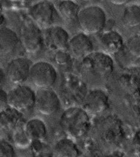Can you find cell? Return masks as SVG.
<instances>
[{
  "label": "cell",
  "mask_w": 140,
  "mask_h": 157,
  "mask_svg": "<svg viewBox=\"0 0 140 157\" xmlns=\"http://www.w3.org/2000/svg\"><path fill=\"white\" fill-rule=\"evenodd\" d=\"M59 123L62 130L72 139L83 137L91 128L88 113L82 107L77 106L66 109L60 117Z\"/></svg>",
  "instance_id": "cell-1"
},
{
  "label": "cell",
  "mask_w": 140,
  "mask_h": 157,
  "mask_svg": "<svg viewBox=\"0 0 140 157\" xmlns=\"http://www.w3.org/2000/svg\"><path fill=\"white\" fill-rule=\"evenodd\" d=\"M77 20L85 33L96 34L103 30L106 15L100 6L92 5L80 9Z\"/></svg>",
  "instance_id": "cell-2"
},
{
  "label": "cell",
  "mask_w": 140,
  "mask_h": 157,
  "mask_svg": "<svg viewBox=\"0 0 140 157\" xmlns=\"http://www.w3.org/2000/svg\"><path fill=\"white\" fill-rule=\"evenodd\" d=\"M8 105L23 113L35 107L36 93L30 86L19 85L7 93Z\"/></svg>",
  "instance_id": "cell-3"
},
{
  "label": "cell",
  "mask_w": 140,
  "mask_h": 157,
  "mask_svg": "<svg viewBox=\"0 0 140 157\" xmlns=\"http://www.w3.org/2000/svg\"><path fill=\"white\" fill-rule=\"evenodd\" d=\"M57 78V71L51 63L46 61H39L32 64L29 78L38 89L51 88Z\"/></svg>",
  "instance_id": "cell-4"
},
{
  "label": "cell",
  "mask_w": 140,
  "mask_h": 157,
  "mask_svg": "<svg viewBox=\"0 0 140 157\" xmlns=\"http://www.w3.org/2000/svg\"><path fill=\"white\" fill-rule=\"evenodd\" d=\"M58 13L53 3L42 1L33 5L29 10V15L40 28L47 29L53 25Z\"/></svg>",
  "instance_id": "cell-5"
},
{
  "label": "cell",
  "mask_w": 140,
  "mask_h": 157,
  "mask_svg": "<svg viewBox=\"0 0 140 157\" xmlns=\"http://www.w3.org/2000/svg\"><path fill=\"white\" fill-rule=\"evenodd\" d=\"M35 107L44 116H51L58 113L61 107V100L51 88H40L36 92Z\"/></svg>",
  "instance_id": "cell-6"
},
{
  "label": "cell",
  "mask_w": 140,
  "mask_h": 157,
  "mask_svg": "<svg viewBox=\"0 0 140 157\" xmlns=\"http://www.w3.org/2000/svg\"><path fill=\"white\" fill-rule=\"evenodd\" d=\"M84 65L93 73L106 78L114 69L113 60L109 55L103 52H93L83 58Z\"/></svg>",
  "instance_id": "cell-7"
},
{
  "label": "cell",
  "mask_w": 140,
  "mask_h": 157,
  "mask_svg": "<svg viewBox=\"0 0 140 157\" xmlns=\"http://www.w3.org/2000/svg\"><path fill=\"white\" fill-rule=\"evenodd\" d=\"M32 64L29 59L18 58L11 60L6 69V77L12 83L22 85L29 78Z\"/></svg>",
  "instance_id": "cell-8"
},
{
  "label": "cell",
  "mask_w": 140,
  "mask_h": 157,
  "mask_svg": "<svg viewBox=\"0 0 140 157\" xmlns=\"http://www.w3.org/2000/svg\"><path fill=\"white\" fill-rule=\"evenodd\" d=\"M44 38V44L52 50L65 51L68 48L69 34L60 26L53 25L45 29Z\"/></svg>",
  "instance_id": "cell-9"
},
{
  "label": "cell",
  "mask_w": 140,
  "mask_h": 157,
  "mask_svg": "<svg viewBox=\"0 0 140 157\" xmlns=\"http://www.w3.org/2000/svg\"><path fill=\"white\" fill-rule=\"evenodd\" d=\"M22 43L27 52L35 53L44 44V35L40 28L34 24H28L23 29Z\"/></svg>",
  "instance_id": "cell-10"
},
{
  "label": "cell",
  "mask_w": 140,
  "mask_h": 157,
  "mask_svg": "<svg viewBox=\"0 0 140 157\" xmlns=\"http://www.w3.org/2000/svg\"><path fill=\"white\" fill-rule=\"evenodd\" d=\"M109 98L106 94L100 90H94L87 94L82 102V108L88 113L97 114L108 109Z\"/></svg>",
  "instance_id": "cell-11"
},
{
  "label": "cell",
  "mask_w": 140,
  "mask_h": 157,
  "mask_svg": "<svg viewBox=\"0 0 140 157\" xmlns=\"http://www.w3.org/2000/svg\"><path fill=\"white\" fill-rule=\"evenodd\" d=\"M25 123L23 113L9 106L0 111V128L3 130L13 132Z\"/></svg>",
  "instance_id": "cell-12"
},
{
  "label": "cell",
  "mask_w": 140,
  "mask_h": 157,
  "mask_svg": "<svg viewBox=\"0 0 140 157\" xmlns=\"http://www.w3.org/2000/svg\"><path fill=\"white\" fill-rule=\"evenodd\" d=\"M68 48L76 58H85L93 53L94 45L87 35L80 33L70 39Z\"/></svg>",
  "instance_id": "cell-13"
},
{
  "label": "cell",
  "mask_w": 140,
  "mask_h": 157,
  "mask_svg": "<svg viewBox=\"0 0 140 157\" xmlns=\"http://www.w3.org/2000/svg\"><path fill=\"white\" fill-rule=\"evenodd\" d=\"M100 45L104 53L115 54L123 46V39L120 33L115 30L104 32L100 36Z\"/></svg>",
  "instance_id": "cell-14"
},
{
  "label": "cell",
  "mask_w": 140,
  "mask_h": 157,
  "mask_svg": "<svg viewBox=\"0 0 140 157\" xmlns=\"http://www.w3.org/2000/svg\"><path fill=\"white\" fill-rule=\"evenodd\" d=\"M24 129L32 141H45L47 137V128L40 118H33L24 124Z\"/></svg>",
  "instance_id": "cell-15"
},
{
  "label": "cell",
  "mask_w": 140,
  "mask_h": 157,
  "mask_svg": "<svg viewBox=\"0 0 140 157\" xmlns=\"http://www.w3.org/2000/svg\"><path fill=\"white\" fill-rule=\"evenodd\" d=\"M55 157H79L80 151L75 142L71 138H63L58 140L53 148Z\"/></svg>",
  "instance_id": "cell-16"
},
{
  "label": "cell",
  "mask_w": 140,
  "mask_h": 157,
  "mask_svg": "<svg viewBox=\"0 0 140 157\" xmlns=\"http://www.w3.org/2000/svg\"><path fill=\"white\" fill-rule=\"evenodd\" d=\"M20 42L17 34L12 29L0 28V53L9 54L14 52Z\"/></svg>",
  "instance_id": "cell-17"
},
{
  "label": "cell",
  "mask_w": 140,
  "mask_h": 157,
  "mask_svg": "<svg viewBox=\"0 0 140 157\" xmlns=\"http://www.w3.org/2000/svg\"><path fill=\"white\" fill-rule=\"evenodd\" d=\"M58 13L67 21L78 20L80 12V6L72 1H60L55 6Z\"/></svg>",
  "instance_id": "cell-18"
},
{
  "label": "cell",
  "mask_w": 140,
  "mask_h": 157,
  "mask_svg": "<svg viewBox=\"0 0 140 157\" xmlns=\"http://www.w3.org/2000/svg\"><path fill=\"white\" fill-rule=\"evenodd\" d=\"M122 21L125 25L135 27L140 24V6L131 4L127 6L123 10Z\"/></svg>",
  "instance_id": "cell-19"
},
{
  "label": "cell",
  "mask_w": 140,
  "mask_h": 157,
  "mask_svg": "<svg viewBox=\"0 0 140 157\" xmlns=\"http://www.w3.org/2000/svg\"><path fill=\"white\" fill-rule=\"evenodd\" d=\"M24 126L13 132V141L15 146L20 149H26L30 147L32 141L26 133Z\"/></svg>",
  "instance_id": "cell-20"
},
{
  "label": "cell",
  "mask_w": 140,
  "mask_h": 157,
  "mask_svg": "<svg viewBox=\"0 0 140 157\" xmlns=\"http://www.w3.org/2000/svg\"><path fill=\"white\" fill-rule=\"evenodd\" d=\"M33 157H53V152L45 141H33L30 146Z\"/></svg>",
  "instance_id": "cell-21"
},
{
  "label": "cell",
  "mask_w": 140,
  "mask_h": 157,
  "mask_svg": "<svg viewBox=\"0 0 140 157\" xmlns=\"http://www.w3.org/2000/svg\"><path fill=\"white\" fill-rule=\"evenodd\" d=\"M126 47L134 56L140 58V35L132 36L127 40Z\"/></svg>",
  "instance_id": "cell-22"
},
{
  "label": "cell",
  "mask_w": 140,
  "mask_h": 157,
  "mask_svg": "<svg viewBox=\"0 0 140 157\" xmlns=\"http://www.w3.org/2000/svg\"><path fill=\"white\" fill-rule=\"evenodd\" d=\"M15 155L13 145L6 140L0 138V157H14Z\"/></svg>",
  "instance_id": "cell-23"
},
{
  "label": "cell",
  "mask_w": 140,
  "mask_h": 157,
  "mask_svg": "<svg viewBox=\"0 0 140 157\" xmlns=\"http://www.w3.org/2000/svg\"><path fill=\"white\" fill-rule=\"evenodd\" d=\"M8 106L7 93L0 88V111Z\"/></svg>",
  "instance_id": "cell-24"
},
{
  "label": "cell",
  "mask_w": 140,
  "mask_h": 157,
  "mask_svg": "<svg viewBox=\"0 0 140 157\" xmlns=\"http://www.w3.org/2000/svg\"><path fill=\"white\" fill-rule=\"evenodd\" d=\"M6 78V73L3 71V70L0 67V88L2 85Z\"/></svg>",
  "instance_id": "cell-25"
},
{
  "label": "cell",
  "mask_w": 140,
  "mask_h": 157,
  "mask_svg": "<svg viewBox=\"0 0 140 157\" xmlns=\"http://www.w3.org/2000/svg\"><path fill=\"white\" fill-rule=\"evenodd\" d=\"M4 21V17L2 15V12L0 11V25L3 23Z\"/></svg>",
  "instance_id": "cell-26"
},
{
  "label": "cell",
  "mask_w": 140,
  "mask_h": 157,
  "mask_svg": "<svg viewBox=\"0 0 140 157\" xmlns=\"http://www.w3.org/2000/svg\"><path fill=\"white\" fill-rule=\"evenodd\" d=\"M122 157L121 156H120V155H111V156H110V157Z\"/></svg>",
  "instance_id": "cell-27"
}]
</instances>
